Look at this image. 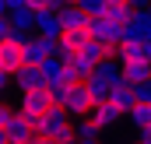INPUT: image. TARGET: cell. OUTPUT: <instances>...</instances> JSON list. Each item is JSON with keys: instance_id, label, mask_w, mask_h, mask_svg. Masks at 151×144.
Here are the masks:
<instances>
[{"instance_id": "4fadbf2b", "label": "cell", "mask_w": 151, "mask_h": 144, "mask_svg": "<svg viewBox=\"0 0 151 144\" xmlns=\"http://www.w3.org/2000/svg\"><path fill=\"white\" fill-rule=\"evenodd\" d=\"M130 120H134L137 134H144V130H151V102H137V109L130 112Z\"/></svg>"}, {"instance_id": "d6986e66", "label": "cell", "mask_w": 151, "mask_h": 144, "mask_svg": "<svg viewBox=\"0 0 151 144\" xmlns=\"http://www.w3.org/2000/svg\"><path fill=\"white\" fill-rule=\"evenodd\" d=\"M11 81H14V77H7V74H0V91H4V88H7Z\"/></svg>"}, {"instance_id": "7a4b0ae2", "label": "cell", "mask_w": 151, "mask_h": 144, "mask_svg": "<svg viewBox=\"0 0 151 144\" xmlns=\"http://www.w3.org/2000/svg\"><path fill=\"white\" fill-rule=\"evenodd\" d=\"M25 42H28V35H25V32H14V28H11L7 42L0 46V67H4V74H7V77H18V74L28 67Z\"/></svg>"}, {"instance_id": "e0dca14e", "label": "cell", "mask_w": 151, "mask_h": 144, "mask_svg": "<svg viewBox=\"0 0 151 144\" xmlns=\"http://www.w3.org/2000/svg\"><path fill=\"white\" fill-rule=\"evenodd\" d=\"M137 144H151V130H144V134H137Z\"/></svg>"}, {"instance_id": "7c38bea8", "label": "cell", "mask_w": 151, "mask_h": 144, "mask_svg": "<svg viewBox=\"0 0 151 144\" xmlns=\"http://www.w3.org/2000/svg\"><path fill=\"white\" fill-rule=\"evenodd\" d=\"M95 77L106 81L109 88H116V84H123V63H119V60H106V63H99Z\"/></svg>"}, {"instance_id": "3957f363", "label": "cell", "mask_w": 151, "mask_h": 144, "mask_svg": "<svg viewBox=\"0 0 151 144\" xmlns=\"http://www.w3.org/2000/svg\"><path fill=\"white\" fill-rule=\"evenodd\" d=\"M35 130L39 134H42V137H49V141H56V144H74V127H70V112H67V109H53V112H49V116H42V120H39L35 123Z\"/></svg>"}, {"instance_id": "cb8c5ba5", "label": "cell", "mask_w": 151, "mask_h": 144, "mask_svg": "<svg viewBox=\"0 0 151 144\" xmlns=\"http://www.w3.org/2000/svg\"><path fill=\"white\" fill-rule=\"evenodd\" d=\"M148 11H151V7H148Z\"/></svg>"}, {"instance_id": "30bf717a", "label": "cell", "mask_w": 151, "mask_h": 144, "mask_svg": "<svg viewBox=\"0 0 151 144\" xmlns=\"http://www.w3.org/2000/svg\"><path fill=\"white\" fill-rule=\"evenodd\" d=\"M14 84H18L21 95L25 91H39V88H46V74H42V67H25V71L14 77Z\"/></svg>"}, {"instance_id": "603a6c76", "label": "cell", "mask_w": 151, "mask_h": 144, "mask_svg": "<svg viewBox=\"0 0 151 144\" xmlns=\"http://www.w3.org/2000/svg\"><path fill=\"white\" fill-rule=\"evenodd\" d=\"M130 144H137V141H130Z\"/></svg>"}, {"instance_id": "d4e9b609", "label": "cell", "mask_w": 151, "mask_h": 144, "mask_svg": "<svg viewBox=\"0 0 151 144\" xmlns=\"http://www.w3.org/2000/svg\"><path fill=\"white\" fill-rule=\"evenodd\" d=\"M74 144H77V141H74Z\"/></svg>"}, {"instance_id": "ba28073f", "label": "cell", "mask_w": 151, "mask_h": 144, "mask_svg": "<svg viewBox=\"0 0 151 144\" xmlns=\"http://www.w3.org/2000/svg\"><path fill=\"white\" fill-rule=\"evenodd\" d=\"M109 102H113L119 112H134V109H137V88H134V84H127V81H123V84H116L113 91H109Z\"/></svg>"}, {"instance_id": "8992f818", "label": "cell", "mask_w": 151, "mask_h": 144, "mask_svg": "<svg viewBox=\"0 0 151 144\" xmlns=\"http://www.w3.org/2000/svg\"><path fill=\"white\" fill-rule=\"evenodd\" d=\"M35 123L28 120V116H21V112H14V120H11V127H7V144H32L35 137Z\"/></svg>"}, {"instance_id": "9c48e42d", "label": "cell", "mask_w": 151, "mask_h": 144, "mask_svg": "<svg viewBox=\"0 0 151 144\" xmlns=\"http://www.w3.org/2000/svg\"><path fill=\"white\" fill-rule=\"evenodd\" d=\"M119 116H123V112H119L113 102H99V106H95V112H91L88 120H91L99 130H109V127H116V123H119Z\"/></svg>"}, {"instance_id": "277c9868", "label": "cell", "mask_w": 151, "mask_h": 144, "mask_svg": "<svg viewBox=\"0 0 151 144\" xmlns=\"http://www.w3.org/2000/svg\"><path fill=\"white\" fill-rule=\"evenodd\" d=\"M56 109V95L49 91V88H39V91H25L21 99H18V112L21 116H28L32 123H39L42 116H49Z\"/></svg>"}, {"instance_id": "52a82bcc", "label": "cell", "mask_w": 151, "mask_h": 144, "mask_svg": "<svg viewBox=\"0 0 151 144\" xmlns=\"http://www.w3.org/2000/svg\"><path fill=\"white\" fill-rule=\"evenodd\" d=\"M148 39H151V11L144 7V11H137L134 21L127 25V39H123V42H148Z\"/></svg>"}, {"instance_id": "ffe728a7", "label": "cell", "mask_w": 151, "mask_h": 144, "mask_svg": "<svg viewBox=\"0 0 151 144\" xmlns=\"http://www.w3.org/2000/svg\"><path fill=\"white\" fill-rule=\"evenodd\" d=\"M144 53H148V60H151V39H148V42H144Z\"/></svg>"}, {"instance_id": "2e32d148", "label": "cell", "mask_w": 151, "mask_h": 144, "mask_svg": "<svg viewBox=\"0 0 151 144\" xmlns=\"http://www.w3.org/2000/svg\"><path fill=\"white\" fill-rule=\"evenodd\" d=\"M137 102H151V81L137 88Z\"/></svg>"}, {"instance_id": "7402d4cb", "label": "cell", "mask_w": 151, "mask_h": 144, "mask_svg": "<svg viewBox=\"0 0 151 144\" xmlns=\"http://www.w3.org/2000/svg\"><path fill=\"white\" fill-rule=\"evenodd\" d=\"M0 74H4V67H0Z\"/></svg>"}, {"instance_id": "5b68a950", "label": "cell", "mask_w": 151, "mask_h": 144, "mask_svg": "<svg viewBox=\"0 0 151 144\" xmlns=\"http://www.w3.org/2000/svg\"><path fill=\"white\" fill-rule=\"evenodd\" d=\"M7 14H11V28H14V32L35 35V21H39V14L32 11V4H28V0H11Z\"/></svg>"}, {"instance_id": "44dd1931", "label": "cell", "mask_w": 151, "mask_h": 144, "mask_svg": "<svg viewBox=\"0 0 151 144\" xmlns=\"http://www.w3.org/2000/svg\"><path fill=\"white\" fill-rule=\"evenodd\" d=\"M77 144H99V137H95V141H77Z\"/></svg>"}, {"instance_id": "5bb4252c", "label": "cell", "mask_w": 151, "mask_h": 144, "mask_svg": "<svg viewBox=\"0 0 151 144\" xmlns=\"http://www.w3.org/2000/svg\"><path fill=\"white\" fill-rule=\"evenodd\" d=\"M74 130H77V141H95V137L102 134V130H99V127H95L91 120H81V123H77Z\"/></svg>"}, {"instance_id": "6da1fadb", "label": "cell", "mask_w": 151, "mask_h": 144, "mask_svg": "<svg viewBox=\"0 0 151 144\" xmlns=\"http://www.w3.org/2000/svg\"><path fill=\"white\" fill-rule=\"evenodd\" d=\"M56 95V106L67 109L70 116H91L95 112V95H91V88L84 84V81H77V84H67V88H60V91H53Z\"/></svg>"}, {"instance_id": "9a60e30c", "label": "cell", "mask_w": 151, "mask_h": 144, "mask_svg": "<svg viewBox=\"0 0 151 144\" xmlns=\"http://www.w3.org/2000/svg\"><path fill=\"white\" fill-rule=\"evenodd\" d=\"M14 112H18V109H11V106H4V102H0V137H7V127H11Z\"/></svg>"}, {"instance_id": "ac0fdd59", "label": "cell", "mask_w": 151, "mask_h": 144, "mask_svg": "<svg viewBox=\"0 0 151 144\" xmlns=\"http://www.w3.org/2000/svg\"><path fill=\"white\" fill-rule=\"evenodd\" d=\"M32 144H56V141H49V137H42V134H35V137H32Z\"/></svg>"}, {"instance_id": "8fae6325", "label": "cell", "mask_w": 151, "mask_h": 144, "mask_svg": "<svg viewBox=\"0 0 151 144\" xmlns=\"http://www.w3.org/2000/svg\"><path fill=\"white\" fill-rule=\"evenodd\" d=\"M123 81H127V84H134V88L148 84V81H151V60H137V63H123Z\"/></svg>"}]
</instances>
